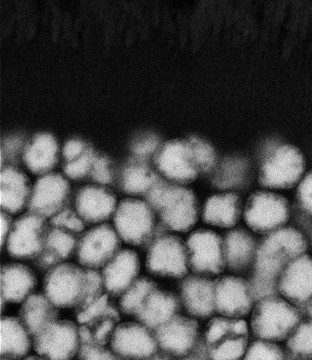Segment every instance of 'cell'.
I'll return each instance as SVG.
<instances>
[{"label":"cell","mask_w":312,"mask_h":360,"mask_svg":"<svg viewBox=\"0 0 312 360\" xmlns=\"http://www.w3.org/2000/svg\"><path fill=\"white\" fill-rule=\"evenodd\" d=\"M304 314L307 315L309 319H312V301L306 309Z\"/></svg>","instance_id":"55"},{"label":"cell","mask_w":312,"mask_h":360,"mask_svg":"<svg viewBox=\"0 0 312 360\" xmlns=\"http://www.w3.org/2000/svg\"><path fill=\"white\" fill-rule=\"evenodd\" d=\"M303 156L296 148L282 146L271 153L263 167L260 183L270 189L294 187L304 172Z\"/></svg>","instance_id":"17"},{"label":"cell","mask_w":312,"mask_h":360,"mask_svg":"<svg viewBox=\"0 0 312 360\" xmlns=\"http://www.w3.org/2000/svg\"><path fill=\"white\" fill-rule=\"evenodd\" d=\"M160 20V14L159 9H154L152 16V25L155 27H157L159 25Z\"/></svg>","instance_id":"52"},{"label":"cell","mask_w":312,"mask_h":360,"mask_svg":"<svg viewBox=\"0 0 312 360\" xmlns=\"http://www.w3.org/2000/svg\"><path fill=\"white\" fill-rule=\"evenodd\" d=\"M145 199L169 231L186 233L198 221L197 200L188 188L158 180Z\"/></svg>","instance_id":"2"},{"label":"cell","mask_w":312,"mask_h":360,"mask_svg":"<svg viewBox=\"0 0 312 360\" xmlns=\"http://www.w3.org/2000/svg\"><path fill=\"white\" fill-rule=\"evenodd\" d=\"M57 143L48 134L39 135L27 150L25 160L29 170L43 173L51 169L56 161Z\"/></svg>","instance_id":"32"},{"label":"cell","mask_w":312,"mask_h":360,"mask_svg":"<svg viewBox=\"0 0 312 360\" xmlns=\"http://www.w3.org/2000/svg\"><path fill=\"white\" fill-rule=\"evenodd\" d=\"M89 277L85 269L72 264H60L47 272L44 292L60 309L76 307L86 295Z\"/></svg>","instance_id":"7"},{"label":"cell","mask_w":312,"mask_h":360,"mask_svg":"<svg viewBox=\"0 0 312 360\" xmlns=\"http://www.w3.org/2000/svg\"><path fill=\"white\" fill-rule=\"evenodd\" d=\"M146 269L154 276L182 280L190 270L186 242L174 235L157 238L148 250Z\"/></svg>","instance_id":"9"},{"label":"cell","mask_w":312,"mask_h":360,"mask_svg":"<svg viewBox=\"0 0 312 360\" xmlns=\"http://www.w3.org/2000/svg\"><path fill=\"white\" fill-rule=\"evenodd\" d=\"M159 349L173 359H186L202 338L197 319L180 314L154 332Z\"/></svg>","instance_id":"16"},{"label":"cell","mask_w":312,"mask_h":360,"mask_svg":"<svg viewBox=\"0 0 312 360\" xmlns=\"http://www.w3.org/2000/svg\"><path fill=\"white\" fill-rule=\"evenodd\" d=\"M158 166L167 178L178 183L192 182L199 172L188 143L167 144L159 155Z\"/></svg>","instance_id":"26"},{"label":"cell","mask_w":312,"mask_h":360,"mask_svg":"<svg viewBox=\"0 0 312 360\" xmlns=\"http://www.w3.org/2000/svg\"><path fill=\"white\" fill-rule=\"evenodd\" d=\"M276 4L274 1H268L266 4L264 13L267 18L273 17L275 11Z\"/></svg>","instance_id":"50"},{"label":"cell","mask_w":312,"mask_h":360,"mask_svg":"<svg viewBox=\"0 0 312 360\" xmlns=\"http://www.w3.org/2000/svg\"><path fill=\"white\" fill-rule=\"evenodd\" d=\"M94 159L93 154L91 150H85V153L79 158L69 162L65 168L67 176L72 179H80L85 177L91 170Z\"/></svg>","instance_id":"41"},{"label":"cell","mask_w":312,"mask_h":360,"mask_svg":"<svg viewBox=\"0 0 312 360\" xmlns=\"http://www.w3.org/2000/svg\"><path fill=\"white\" fill-rule=\"evenodd\" d=\"M22 141L19 138H13L6 141L4 148L6 152L13 154L21 148Z\"/></svg>","instance_id":"48"},{"label":"cell","mask_w":312,"mask_h":360,"mask_svg":"<svg viewBox=\"0 0 312 360\" xmlns=\"http://www.w3.org/2000/svg\"><path fill=\"white\" fill-rule=\"evenodd\" d=\"M63 32H65L67 36H69L72 32V22L71 15L69 13H66L63 15Z\"/></svg>","instance_id":"49"},{"label":"cell","mask_w":312,"mask_h":360,"mask_svg":"<svg viewBox=\"0 0 312 360\" xmlns=\"http://www.w3.org/2000/svg\"><path fill=\"white\" fill-rule=\"evenodd\" d=\"M182 304L175 293L158 288L143 300L135 314L136 321L155 330L180 314Z\"/></svg>","instance_id":"24"},{"label":"cell","mask_w":312,"mask_h":360,"mask_svg":"<svg viewBox=\"0 0 312 360\" xmlns=\"http://www.w3.org/2000/svg\"><path fill=\"white\" fill-rule=\"evenodd\" d=\"M0 229H1V238H0V243H1V249L3 250L4 246L7 243L8 237L10 233L11 228V219L6 212H1V217H0Z\"/></svg>","instance_id":"46"},{"label":"cell","mask_w":312,"mask_h":360,"mask_svg":"<svg viewBox=\"0 0 312 360\" xmlns=\"http://www.w3.org/2000/svg\"><path fill=\"white\" fill-rule=\"evenodd\" d=\"M85 269L89 277L88 291H86L84 299L76 307H74V316L93 305L96 301L100 300L104 291L103 278L101 272L97 269L88 268H85Z\"/></svg>","instance_id":"38"},{"label":"cell","mask_w":312,"mask_h":360,"mask_svg":"<svg viewBox=\"0 0 312 360\" xmlns=\"http://www.w3.org/2000/svg\"><path fill=\"white\" fill-rule=\"evenodd\" d=\"M117 199L111 191L98 186H88L79 191L76 209L84 221L99 224L108 220L115 212Z\"/></svg>","instance_id":"25"},{"label":"cell","mask_w":312,"mask_h":360,"mask_svg":"<svg viewBox=\"0 0 312 360\" xmlns=\"http://www.w3.org/2000/svg\"><path fill=\"white\" fill-rule=\"evenodd\" d=\"M297 195L304 210L312 216V173L308 174L300 183Z\"/></svg>","instance_id":"43"},{"label":"cell","mask_w":312,"mask_h":360,"mask_svg":"<svg viewBox=\"0 0 312 360\" xmlns=\"http://www.w3.org/2000/svg\"><path fill=\"white\" fill-rule=\"evenodd\" d=\"M60 316L56 306L43 292L33 293L22 302L19 317L32 338Z\"/></svg>","instance_id":"29"},{"label":"cell","mask_w":312,"mask_h":360,"mask_svg":"<svg viewBox=\"0 0 312 360\" xmlns=\"http://www.w3.org/2000/svg\"><path fill=\"white\" fill-rule=\"evenodd\" d=\"M91 176L98 184L108 185L112 182V175L109 170L108 162L104 158H95L91 167Z\"/></svg>","instance_id":"42"},{"label":"cell","mask_w":312,"mask_h":360,"mask_svg":"<svg viewBox=\"0 0 312 360\" xmlns=\"http://www.w3.org/2000/svg\"><path fill=\"white\" fill-rule=\"evenodd\" d=\"M20 319L2 316L0 321V358L21 359L31 350L32 340Z\"/></svg>","instance_id":"30"},{"label":"cell","mask_w":312,"mask_h":360,"mask_svg":"<svg viewBox=\"0 0 312 360\" xmlns=\"http://www.w3.org/2000/svg\"><path fill=\"white\" fill-rule=\"evenodd\" d=\"M70 197V186L56 174L45 176L34 186L28 211L45 218L56 216L65 209Z\"/></svg>","instance_id":"21"},{"label":"cell","mask_w":312,"mask_h":360,"mask_svg":"<svg viewBox=\"0 0 312 360\" xmlns=\"http://www.w3.org/2000/svg\"><path fill=\"white\" fill-rule=\"evenodd\" d=\"M303 313L281 295L259 300L252 310L251 329L256 338L286 341L302 321Z\"/></svg>","instance_id":"4"},{"label":"cell","mask_w":312,"mask_h":360,"mask_svg":"<svg viewBox=\"0 0 312 360\" xmlns=\"http://www.w3.org/2000/svg\"><path fill=\"white\" fill-rule=\"evenodd\" d=\"M77 359H121L112 350L104 346L91 344L89 342L80 341L77 354Z\"/></svg>","instance_id":"40"},{"label":"cell","mask_w":312,"mask_h":360,"mask_svg":"<svg viewBox=\"0 0 312 360\" xmlns=\"http://www.w3.org/2000/svg\"><path fill=\"white\" fill-rule=\"evenodd\" d=\"M51 11L52 13V37L56 39L58 38V37H59L62 22V16L60 9L58 8L57 6H56L54 4H51Z\"/></svg>","instance_id":"47"},{"label":"cell","mask_w":312,"mask_h":360,"mask_svg":"<svg viewBox=\"0 0 312 360\" xmlns=\"http://www.w3.org/2000/svg\"><path fill=\"white\" fill-rule=\"evenodd\" d=\"M85 153V145L83 142L79 141H69L65 150H63V155L65 158L69 161H72L77 159L79 156Z\"/></svg>","instance_id":"45"},{"label":"cell","mask_w":312,"mask_h":360,"mask_svg":"<svg viewBox=\"0 0 312 360\" xmlns=\"http://www.w3.org/2000/svg\"><path fill=\"white\" fill-rule=\"evenodd\" d=\"M73 29L76 32H79L81 29H82V21H81L80 19H77L76 21H74Z\"/></svg>","instance_id":"54"},{"label":"cell","mask_w":312,"mask_h":360,"mask_svg":"<svg viewBox=\"0 0 312 360\" xmlns=\"http://www.w3.org/2000/svg\"><path fill=\"white\" fill-rule=\"evenodd\" d=\"M7 304L8 302L6 301L3 297H1V304H0V307H1V314H4V312L5 311L6 309H7Z\"/></svg>","instance_id":"56"},{"label":"cell","mask_w":312,"mask_h":360,"mask_svg":"<svg viewBox=\"0 0 312 360\" xmlns=\"http://www.w3.org/2000/svg\"><path fill=\"white\" fill-rule=\"evenodd\" d=\"M281 296L304 314L312 301V257L300 255L286 266L279 281Z\"/></svg>","instance_id":"19"},{"label":"cell","mask_w":312,"mask_h":360,"mask_svg":"<svg viewBox=\"0 0 312 360\" xmlns=\"http://www.w3.org/2000/svg\"><path fill=\"white\" fill-rule=\"evenodd\" d=\"M227 269L234 275L250 271L255 260L259 241L245 229H232L223 236Z\"/></svg>","instance_id":"23"},{"label":"cell","mask_w":312,"mask_h":360,"mask_svg":"<svg viewBox=\"0 0 312 360\" xmlns=\"http://www.w3.org/2000/svg\"><path fill=\"white\" fill-rule=\"evenodd\" d=\"M125 23H126L125 16L124 15L121 16L120 19L119 20V22H118V26H117L119 32H122L123 31V29L125 27Z\"/></svg>","instance_id":"53"},{"label":"cell","mask_w":312,"mask_h":360,"mask_svg":"<svg viewBox=\"0 0 312 360\" xmlns=\"http://www.w3.org/2000/svg\"><path fill=\"white\" fill-rule=\"evenodd\" d=\"M0 278L1 297L11 304L22 303L37 287V278L34 271L18 263L2 265Z\"/></svg>","instance_id":"27"},{"label":"cell","mask_w":312,"mask_h":360,"mask_svg":"<svg viewBox=\"0 0 312 360\" xmlns=\"http://www.w3.org/2000/svg\"><path fill=\"white\" fill-rule=\"evenodd\" d=\"M189 269L210 278L221 276L227 269L223 236L210 229H198L188 237Z\"/></svg>","instance_id":"8"},{"label":"cell","mask_w":312,"mask_h":360,"mask_svg":"<svg viewBox=\"0 0 312 360\" xmlns=\"http://www.w3.org/2000/svg\"><path fill=\"white\" fill-rule=\"evenodd\" d=\"M157 288V284L151 278L145 276L136 278L120 296V311L126 316H135L143 300Z\"/></svg>","instance_id":"35"},{"label":"cell","mask_w":312,"mask_h":360,"mask_svg":"<svg viewBox=\"0 0 312 360\" xmlns=\"http://www.w3.org/2000/svg\"><path fill=\"white\" fill-rule=\"evenodd\" d=\"M182 307L197 321H206L216 314L215 281L212 278L192 273L182 278L178 286Z\"/></svg>","instance_id":"20"},{"label":"cell","mask_w":312,"mask_h":360,"mask_svg":"<svg viewBox=\"0 0 312 360\" xmlns=\"http://www.w3.org/2000/svg\"><path fill=\"white\" fill-rule=\"evenodd\" d=\"M245 359H287L285 349L277 342L256 338L249 342Z\"/></svg>","instance_id":"37"},{"label":"cell","mask_w":312,"mask_h":360,"mask_svg":"<svg viewBox=\"0 0 312 360\" xmlns=\"http://www.w3.org/2000/svg\"><path fill=\"white\" fill-rule=\"evenodd\" d=\"M112 350L121 359H152L159 346L153 330L141 323L118 325L111 338Z\"/></svg>","instance_id":"18"},{"label":"cell","mask_w":312,"mask_h":360,"mask_svg":"<svg viewBox=\"0 0 312 360\" xmlns=\"http://www.w3.org/2000/svg\"><path fill=\"white\" fill-rule=\"evenodd\" d=\"M308 249L307 238L292 226H284L270 232L259 241L247 280L260 285L279 287L280 278L287 264Z\"/></svg>","instance_id":"1"},{"label":"cell","mask_w":312,"mask_h":360,"mask_svg":"<svg viewBox=\"0 0 312 360\" xmlns=\"http://www.w3.org/2000/svg\"><path fill=\"white\" fill-rule=\"evenodd\" d=\"M246 164L240 159H229L223 162L216 174L215 184L219 188L230 189L244 182Z\"/></svg>","instance_id":"36"},{"label":"cell","mask_w":312,"mask_h":360,"mask_svg":"<svg viewBox=\"0 0 312 360\" xmlns=\"http://www.w3.org/2000/svg\"><path fill=\"white\" fill-rule=\"evenodd\" d=\"M158 178L145 167H129L123 174L121 187L131 195H146L158 182Z\"/></svg>","instance_id":"34"},{"label":"cell","mask_w":312,"mask_h":360,"mask_svg":"<svg viewBox=\"0 0 312 360\" xmlns=\"http://www.w3.org/2000/svg\"><path fill=\"white\" fill-rule=\"evenodd\" d=\"M287 359H312V319L300 322L286 340Z\"/></svg>","instance_id":"33"},{"label":"cell","mask_w":312,"mask_h":360,"mask_svg":"<svg viewBox=\"0 0 312 360\" xmlns=\"http://www.w3.org/2000/svg\"><path fill=\"white\" fill-rule=\"evenodd\" d=\"M48 226L45 217L34 213L15 219L6 243L10 257L17 260L39 257L47 245Z\"/></svg>","instance_id":"10"},{"label":"cell","mask_w":312,"mask_h":360,"mask_svg":"<svg viewBox=\"0 0 312 360\" xmlns=\"http://www.w3.org/2000/svg\"><path fill=\"white\" fill-rule=\"evenodd\" d=\"M114 224L121 240L143 250H148L155 240V219L153 209L147 202L126 199L115 211Z\"/></svg>","instance_id":"6"},{"label":"cell","mask_w":312,"mask_h":360,"mask_svg":"<svg viewBox=\"0 0 312 360\" xmlns=\"http://www.w3.org/2000/svg\"><path fill=\"white\" fill-rule=\"evenodd\" d=\"M121 238L112 225L104 224L84 232L77 257L84 268L98 269L108 264L120 252Z\"/></svg>","instance_id":"14"},{"label":"cell","mask_w":312,"mask_h":360,"mask_svg":"<svg viewBox=\"0 0 312 360\" xmlns=\"http://www.w3.org/2000/svg\"><path fill=\"white\" fill-rule=\"evenodd\" d=\"M215 281L216 313L235 319H245L252 312L254 300L249 283L239 275L219 276Z\"/></svg>","instance_id":"15"},{"label":"cell","mask_w":312,"mask_h":360,"mask_svg":"<svg viewBox=\"0 0 312 360\" xmlns=\"http://www.w3.org/2000/svg\"><path fill=\"white\" fill-rule=\"evenodd\" d=\"M188 145L198 170H209L215 162V155L209 145L198 139H190Z\"/></svg>","instance_id":"39"},{"label":"cell","mask_w":312,"mask_h":360,"mask_svg":"<svg viewBox=\"0 0 312 360\" xmlns=\"http://www.w3.org/2000/svg\"><path fill=\"white\" fill-rule=\"evenodd\" d=\"M25 359H44L43 357L40 356H27L25 358Z\"/></svg>","instance_id":"57"},{"label":"cell","mask_w":312,"mask_h":360,"mask_svg":"<svg viewBox=\"0 0 312 360\" xmlns=\"http://www.w3.org/2000/svg\"><path fill=\"white\" fill-rule=\"evenodd\" d=\"M141 271L138 255L131 249H124L103 266L104 291L111 298H119L128 289Z\"/></svg>","instance_id":"22"},{"label":"cell","mask_w":312,"mask_h":360,"mask_svg":"<svg viewBox=\"0 0 312 360\" xmlns=\"http://www.w3.org/2000/svg\"><path fill=\"white\" fill-rule=\"evenodd\" d=\"M289 214L288 202L284 197L270 191H258L248 200L244 218L253 232L265 236L285 226Z\"/></svg>","instance_id":"11"},{"label":"cell","mask_w":312,"mask_h":360,"mask_svg":"<svg viewBox=\"0 0 312 360\" xmlns=\"http://www.w3.org/2000/svg\"><path fill=\"white\" fill-rule=\"evenodd\" d=\"M159 145L158 139L154 136H148L141 139L135 143L133 147V152L138 156V158H147L152 155L157 149Z\"/></svg>","instance_id":"44"},{"label":"cell","mask_w":312,"mask_h":360,"mask_svg":"<svg viewBox=\"0 0 312 360\" xmlns=\"http://www.w3.org/2000/svg\"><path fill=\"white\" fill-rule=\"evenodd\" d=\"M204 339L209 359H241L249 345V328L244 319L212 317Z\"/></svg>","instance_id":"5"},{"label":"cell","mask_w":312,"mask_h":360,"mask_svg":"<svg viewBox=\"0 0 312 360\" xmlns=\"http://www.w3.org/2000/svg\"><path fill=\"white\" fill-rule=\"evenodd\" d=\"M242 213L239 196L232 193L214 195L207 200L203 208V221L214 228L234 229Z\"/></svg>","instance_id":"28"},{"label":"cell","mask_w":312,"mask_h":360,"mask_svg":"<svg viewBox=\"0 0 312 360\" xmlns=\"http://www.w3.org/2000/svg\"><path fill=\"white\" fill-rule=\"evenodd\" d=\"M80 344L79 328L63 319L47 325L33 338V348L44 359H72Z\"/></svg>","instance_id":"13"},{"label":"cell","mask_w":312,"mask_h":360,"mask_svg":"<svg viewBox=\"0 0 312 360\" xmlns=\"http://www.w3.org/2000/svg\"><path fill=\"white\" fill-rule=\"evenodd\" d=\"M85 230L84 220L70 209H65L51 218L47 245L44 251L32 259L39 272L45 273L73 257L77 252Z\"/></svg>","instance_id":"3"},{"label":"cell","mask_w":312,"mask_h":360,"mask_svg":"<svg viewBox=\"0 0 312 360\" xmlns=\"http://www.w3.org/2000/svg\"><path fill=\"white\" fill-rule=\"evenodd\" d=\"M74 317L79 323L80 341L100 346H105L111 340L120 321L118 307L108 294Z\"/></svg>","instance_id":"12"},{"label":"cell","mask_w":312,"mask_h":360,"mask_svg":"<svg viewBox=\"0 0 312 360\" xmlns=\"http://www.w3.org/2000/svg\"><path fill=\"white\" fill-rule=\"evenodd\" d=\"M0 205L6 212L16 214L24 210L27 205L31 188L24 174L14 170L5 169L0 176Z\"/></svg>","instance_id":"31"},{"label":"cell","mask_w":312,"mask_h":360,"mask_svg":"<svg viewBox=\"0 0 312 360\" xmlns=\"http://www.w3.org/2000/svg\"><path fill=\"white\" fill-rule=\"evenodd\" d=\"M37 28L36 22H30L28 23L26 27V34L28 37H32L34 33L37 32Z\"/></svg>","instance_id":"51"}]
</instances>
